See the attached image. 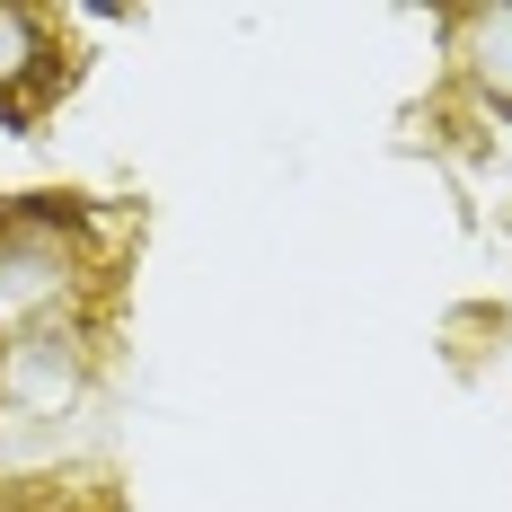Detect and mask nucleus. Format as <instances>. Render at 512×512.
Instances as JSON below:
<instances>
[{
	"mask_svg": "<svg viewBox=\"0 0 512 512\" xmlns=\"http://www.w3.org/2000/svg\"><path fill=\"white\" fill-rule=\"evenodd\" d=\"M62 283H71L62 230H45V221H9V230H0V327L27 318L36 301H53Z\"/></svg>",
	"mask_w": 512,
	"mask_h": 512,
	"instance_id": "f257e3e1",
	"label": "nucleus"
},
{
	"mask_svg": "<svg viewBox=\"0 0 512 512\" xmlns=\"http://www.w3.org/2000/svg\"><path fill=\"white\" fill-rule=\"evenodd\" d=\"M53 89V36L36 9H0V124H27Z\"/></svg>",
	"mask_w": 512,
	"mask_h": 512,
	"instance_id": "f03ea898",
	"label": "nucleus"
},
{
	"mask_svg": "<svg viewBox=\"0 0 512 512\" xmlns=\"http://www.w3.org/2000/svg\"><path fill=\"white\" fill-rule=\"evenodd\" d=\"M460 62L495 106H512V9H468L460 18Z\"/></svg>",
	"mask_w": 512,
	"mask_h": 512,
	"instance_id": "7ed1b4c3",
	"label": "nucleus"
}]
</instances>
